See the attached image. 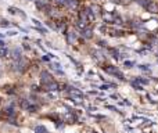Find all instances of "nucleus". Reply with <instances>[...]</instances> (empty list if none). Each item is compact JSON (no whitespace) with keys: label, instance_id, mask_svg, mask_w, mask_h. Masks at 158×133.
Segmentation results:
<instances>
[{"label":"nucleus","instance_id":"nucleus-1","mask_svg":"<svg viewBox=\"0 0 158 133\" xmlns=\"http://www.w3.org/2000/svg\"><path fill=\"white\" fill-rule=\"evenodd\" d=\"M70 97L74 100V101L76 103H79V101H82V92H79V90H76V89H72L71 88L70 90Z\"/></svg>","mask_w":158,"mask_h":133},{"label":"nucleus","instance_id":"nucleus-2","mask_svg":"<svg viewBox=\"0 0 158 133\" xmlns=\"http://www.w3.org/2000/svg\"><path fill=\"white\" fill-rule=\"evenodd\" d=\"M106 72H108V74H111V75H117L119 79H124V75H122V72H121L117 67H107L106 68Z\"/></svg>","mask_w":158,"mask_h":133},{"label":"nucleus","instance_id":"nucleus-3","mask_svg":"<svg viewBox=\"0 0 158 133\" xmlns=\"http://www.w3.org/2000/svg\"><path fill=\"white\" fill-rule=\"evenodd\" d=\"M147 10H148V13H152V14H158V4L157 3H148L147 7H146Z\"/></svg>","mask_w":158,"mask_h":133},{"label":"nucleus","instance_id":"nucleus-4","mask_svg":"<svg viewBox=\"0 0 158 133\" xmlns=\"http://www.w3.org/2000/svg\"><path fill=\"white\" fill-rule=\"evenodd\" d=\"M40 79H42V82H43L44 85H47V83L53 82V81H51V76L49 75V74H47L46 71H44V72H42V74H40Z\"/></svg>","mask_w":158,"mask_h":133},{"label":"nucleus","instance_id":"nucleus-5","mask_svg":"<svg viewBox=\"0 0 158 133\" xmlns=\"http://www.w3.org/2000/svg\"><path fill=\"white\" fill-rule=\"evenodd\" d=\"M103 19L106 21V22H115V15H112L111 13H104L103 14Z\"/></svg>","mask_w":158,"mask_h":133},{"label":"nucleus","instance_id":"nucleus-6","mask_svg":"<svg viewBox=\"0 0 158 133\" xmlns=\"http://www.w3.org/2000/svg\"><path fill=\"white\" fill-rule=\"evenodd\" d=\"M58 89V85L56 82H50L46 85V90H49V92H54V90H57Z\"/></svg>","mask_w":158,"mask_h":133},{"label":"nucleus","instance_id":"nucleus-7","mask_svg":"<svg viewBox=\"0 0 158 133\" xmlns=\"http://www.w3.org/2000/svg\"><path fill=\"white\" fill-rule=\"evenodd\" d=\"M8 10H10V13H11V14H17V15H19V17L25 18V14H24V13H21V10H18V8H14V7H10Z\"/></svg>","mask_w":158,"mask_h":133},{"label":"nucleus","instance_id":"nucleus-8","mask_svg":"<svg viewBox=\"0 0 158 133\" xmlns=\"http://www.w3.org/2000/svg\"><path fill=\"white\" fill-rule=\"evenodd\" d=\"M67 39H68V43L74 44L76 42V35L74 33V32H70V33H68V36H67Z\"/></svg>","mask_w":158,"mask_h":133},{"label":"nucleus","instance_id":"nucleus-9","mask_svg":"<svg viewBox=\"0 0 158 133\" xmlns=\"http://www.w3.org/2000/svg\"><path fill=\"white\" fill-rule=\"evenodd\" d=\"M15 65H17V70H18V71H22V70H24V65H25V61H24L22 58H19V60H17Z\"/></svg>","mask_w":158,"mask_h":133},{"label":"nucleus","instance_id":"nucleus-10","mask_svg":"<svg viewBox=\"0 0 158 133\" xmlns=\"http://www.w3.org/2000/svg\"><path fill=\"white\" fill-rule=\"evenodd\" d=\"M82 36L86 39H90L92 38V31L90 29H85V31H82Z\"/></svg>","mask_w":158,"mask_h":133},{"label":"nucleus","instance_id":"nucleus-11","mask_svg":"<svg viewBox=\"0 0 158 133\" xmlns=\"http://www.w3.org/2000/svg\"><path fill=\"white\" fill-rule=\"evenodd\" d=\"M90 10H92V13H93V15H96V14L100 13V7L97 6V4H93V6L90 7Z\"/></svg>","mask_w":158,"mask_h":133},{"label":"nucleus","instance_id":"nucleus-12","mask_svg":"<svg viewBox=\"0 0 158 133\" xmlns=\"http://www.w3.org/2000/svg\"><path fill=\"white\" fill-rule=\"evenodd\" d=\"M67 4H68L70 7H72V8H76L79 3H78V0H68V1H67Z\"/></svg>","mask_w":158,"mask_h":133},{"label":"nucleus","instance_id":"nucleus-13","mask_svg":"<svg viewBox=\"0 0 158 133\" xmlns=\"http://www.w3.org/2000/svg\"><path fill=\"white\" fill-rule=\"evenodd\" d=\"M49 14H50V17H53V18H56V17H58V15H60V13H58L56 8H50Z\"/></svg>","mask_w":158,"mask_h":133},{"label":"nucleus","instance_id":"nucleus-14","mask_svg":"<svg viewBox=\"0 0 158 133\" xmlns=\"http://www.w3.org/2000/svg\"><path fill=\"white\" fill-rule=\"evenodd\" d=\"M35 133H47V130H46L44 126H36L35 127Z\"/></svg>","mask_w":158,"mask_h":133},{"label":"nucleus","instance_id":"nucleus-15","mask_svg":"<svg viewBox=\"0 0 158 133\" xmlns=\"http://www.w3.org/2000/svg\"><path fill=\"white\" fill-rule=\"evenodd\" d=\"M36 4H38V7L43 8V7L46 6V1H44V0H38V1H36Z\"/></svg>","mask_w":158,"mask_h":133},{"label":"nucleus","instance_id":"nucleus-16","mask_svg":"<svg viewBox=\"0 0 158 133\" xmlns=\"http://www.w3.org/2000/svg\"><path fill=\"white\" fill-rule=\"evenodd\" d=\"M133 65H135V63H132V61H125V67H128V68H132Z\"/></svg>","mask_w":158,"mask_h":133},{"label":"nucleus","instance_id":"nucleus-17","mask_svg":"<svg viewBox=\"0 0 158 133\" xmlns=\"http://www.w3.org/2000/svg\"><path fill=\"white\" fill-rule=\"evenodd\" d=\"M140 70H143V71H150V65H140Z\"/></svg>","mask_w":158,"mask_h":133},{"label":"nucleus","instance_id":"nucleus-18","mask_svg":"<svg viewBox=\"0 0 158 133\" xmlns=\"http://www.w3.org/2000/svg\"><path fill=\"white\" fill-rule=\"evenodd\" d=\"M0 25H1V26H6V28H8V26H10V24H8L7 21H1V22H0Z\"/></svg>","mask_w":158,"mask_h":133},{"label":"nucleus","instance_id":"nucleus-19","mask_svg":"<svg viewBox=\"0 0 158 133\" xmlns=\"http://www.w3.org/2000/svg\"><path fill=\"white\" fill-rule=\"evenodd\" d=\"M56 1H57L58 4H67V1H68V0H56Z\"/></svg>","mask_w":158,"mask_h":133},{"label":"nucleus","instance_id":"nucleus-20","mask_svg":"<svg viewBox=\"0 0 158 133\" xmlns=\"http://www.w3.org/2000/svg\"><path fill=\"white\" fill-rule=\"evenodd\" d=\"M6 53H7L6 50H3V49H1V50H0V57H4V56H6Z\"/></svg>","mask_w":158,"mask_h":133},{"label":"nucleus","instance_id":"nucleus-21","mask_svg":"<svg viewBox=\"0 0 158 133\" xmlns=\"http://www.w3.org/2000/svg\"><path fill=\"white\" fill-rule=\"evenodd\" d=\"M125 1H128V3H129V1H132V0H125Z\"/></svg>","mask_w":158,"mask_h":133}]
</instances>
